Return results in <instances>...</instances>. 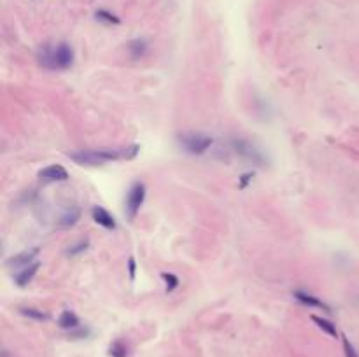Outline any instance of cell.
Instances as JSON below:
<instances>
[{
	"mask_svg": "<svg viewBox=\"0 0 359 357\" xmlns=\"http://www.w3.org/2000/svg\"><path fill=\"white\" fill-rule=\"evenodd\" d=\"M140 153V146L132 144L121 149H79L72 151L67 156L74 163L81 166H102L109 161H119V159H133Z\"/></svg>",
	"mask_w": 359,
	"mask_h": 357,
	"instance_id": "6da1fadb",
	"label": "cell"
},
{
	"mask_svg": "<svg viewBox=\"0 0 359 357\" xmlns=\"http://www.w3.org/2000/svg\"><path fill=\"white\" fill-rule=\"evenodd\" d=\"M230 146H231V149L235 151V154H238L244 161L259 166V168H265V166L268 165V158H266V154L263 153L256 144L249 142V140L240 139V137H233V139L230 140Z\"/></svg>",
	"mask_w": 359,
	"mask_h": 357,
	"instance_id": "7a4b0ae2",
	"label": "cell"
},
{
	"mask_svg": "<svg viewBox=\"0 0 359 357\" xmlns=\"http://www.w3.org/2000/svg\"><path fill=\"white\" fill-rule=\"evenodd\" d=\"M177 144L188 154L200 156L211 149L214 139L209 133H202V131H188V133H181L177 137Z\"/></svg>",
	"mask_w": 359,
	"mask_h": 357,
	"instance_id": "3957f363",
	"label": "cell"
},
{
	"mask_svg": "<svg viewBox=\"0 0 359 357\" xmlns=\"http://www.w3.org/2000/svg\"><path fill=\"white\" fill-rule=\"evenodd\" d=\"M146 195H147V188L144 182L135 181L130 186L127 193V200H125V215H127L130 222H133L137 219L144 201H146Z\"/></svg>",
	"mask_w": 359,
	"mask_h": 357,
	"instance_id": "277c9868",
	"label": "cell"
},
{
	"mask_svg": "<svg viewBox=\"0 0 359 357\" xmlns=\"http://www.w3.org/2000/svg\"><path fill=\"white\" fill-rule=\"evenodd\" d=\"M74 65V51L70 44L58 42L53 48V67L55 70H68Z\"/></svg>",
	"mask_w": 359,
	"mask_h": 357,
	"instance_id": "5b68a950",
	"label": "cell"
},
{
	"mask_svg": "<svg viewBox=\"0 0 359 357\" xmlns=\"http://www.w3.org/2000/svg\"><path fill=\"white\" fill-rule=\"evenodd\" d=\"M293 296H295V299H296L298 303H301V305L310 306V308H321V310H324V312L331 314V306L326 305V303H324L323 299L317 298V296L310 294L308 291H305V289H296L295 292H293Z\"/></svg>",
	"mask_w": 359,
	"mask_h": 357,
	"instance_id": "8992f818",
	"label": "cell"
},
{
	"mask_svg": "<svg viewBox=\"0 0 359 357\" xmlns=\"http://www.w3.org/2000/svg\"><path fill=\"white\" fill-rule=\"evenodd\" d=\"M39 252H41L39 247L23 250V252L13 256L11 259H7V266H11V268H26V266H30L32 263H35V257L39 256Z\"/></svg>",
	"mask_w": 359,
	"mask_h": 357,
	"instance_id": "52a82bcc",
	"label": "cell"
},
{
	"mask_svg": "<svg viewBox=\"0 0 359 357\" xmlns=\"http://www.w3.org/2000/svg\"><path fill=\"white\" fill-rule=\"evenodd\" d=\"M39 178L46 182H65L68 181V172L62 165H49L39 172Z\"/></svg>",
	"mask_w": 359,
	"mask_h": 357,
	"instance_id": "ba28073f",
	"label": "cell"
},
{
	"mask_svg": "<svg viewBox=\"0 0 359 357\" xmlns=\"http://www.w3.org/2000/svg\"><path fill=\"white\" fill-rule=\"evenodd\" d=\"M91 217L93 221L98 224V226L105 228V230H116V219L110 214L109 210H105L104 207H93L91 208Z\"/></svg>",
	"mask_w": 359,
	"mask_h": 357,
	"instance_id": "9c48e42d",
	"label": "cell"
},
{
	"mask_svg": "<svg viewBox=\"0 0 359 357\" xmlns=\"http://www.w3.org/2000/svg\"><path fill=\"white\" fill-rule=\"evenodd\" d=\"M39 270H41V263H39V261L32 263L30 266L23 268V272H20L18 275H14V284H16L18 287H26L33 280V277L37 275V272H39Z\"/></svg>",
	"mask_w": 359,
	"mask_h": 357,
	"instance_id": "30bf717a",
	"label": "cell"
},
{
	"mask_svg": "<svg viewBox=\"0 0 359 357\" xmlns=\"http://www.w3.org/2000/svg\"><path fill=\"white\" fill-rule=\"evenodd\" d=\"M149 51V40L144 39V37H137V39H132L128 42V53L133 60H140L147 55Z\"/></svg>",
	"mask_w": 359,
	"mask_h": 357,
	"instance_id": "8fae6325",
	"label": "cell"
},
{
	"mask_svg": "<svg viewBox=\"0 0 359 357\" xmlns=\"http://www.w3.org/2000/svg\"><path fill=\"white\" fill-rule=\"evenodd\" d=\"M79 324H81V321H79L77 314H74L72 310H63L62 314H60L58 317V326L65 331H74V329L79 328Z\"/></svg>",
	"mask_w": 359,
	"mask_h": 357,
	"instance_id": "7c38bea8",
	"label": "cell"
},
{
	"mask_svg": "<svg viewBox=\"0 0 359 357\" xmlns=\"http://www.w3.org/2000/svg\"><path fill=\"white\" fill-rule=\"evenodd\" d=\"M79 221H81V210H79L77 207H72L70 210H67L62 217L58 219V222H56V226L60 228V230H67V228H72L75 226Z\"/></svg>",
	"mask_w": 359,
	"mask_h": 357,
	"instance_id": "4fadbf2b",
	"label": "cell"
},
{
	"mask_svg": "<svg viewBox=\"0 0 359 357\" xmlns=\"http://www.w3.org/2000/svg\"><path fill=\"white\" fill-rule=\"evenodd\" d=\"M53 44H44L43 48L37 51V63L46 70H55L53 67Z\"/></svg>",
	"mask_w": 359,
	"mask_h": 357,
	"instance_id": "5bb4252c",
	"label": "cell"
},
{
	"mask_svg": "<svg viewBox=\"0 0 359 357\" xmlns=\"http://www.w3.org/2000/svg\"><path fill=\"white\" fill-rule=\"evenodd\" d=\"M312 321L317 324V328L319 329H323V333H328L330 336H333V338H337L338 336V331H337V328H335V324L331 321H328L326 317H319V315H312Z\"/></svg>",
	"mask_w": 359,
	"mask_h": 357,
	"instance_id": "9a60e30c",
	"label": "cell"
},
{
	"mask_svg": "<svg viewBox=\"0 0 359 357\" xmlns=\"http://www.w3.org/2000/svg\"><path fill=\"white\" fill-rule=\"evenodd\" d=\"M95 18L100 23H104V25H121V18L107 9H97L95 11Z\"/></svg>",
	"mask_w": 359,
	"mask_h": 357,
	"instance_id": "2e32d148",
	"label": "cell"
},
{
	"mask_svg": "<svg viewBox=\"0 0 359 357\" xmlns=\"http://www.w3.org/2000/svg\"><path fill=\"white\" fill-rule=\"evenodd\" d=\"M23 317L26 319H32V321H37V322H43V321H48L49 315L43 312V310H37V308H32V306H21L20 310H18Z\"/></svg>",
	"mask_w": 359,
	"mask_h": 357,
	"instance_id": "e0dca14e",
	"label": "cell"
},
{
	"mask_svg": "<svg viewBox=\"0 0 359 357\" xmlns=\"http://www.w3.org/2000/svg\"><path fill=\"white\" fill-rule=\"evenodd\" d=\"M88 247H90V238H83V240H77L75 244L68 245L67 250H65V254H67V256H70V257L79 256V254L86 252Z\"/></svg>",
	"mask_w": 359,
	"mask_h": 357,
	"instance_id": "ac0fdd59",
	"label": "cell"
},
{
	"mask_svg": "<svg viewBox=\"0 0 359 357\" xmlns=\"http://www.w3.org/2000/svg\"><path fill=\"white\" fill-rule=\"evenodd\" d=\"M109 355L110 357H128V347L123 340H116L110 343L109 347Z\"/></svg>",
	"mask_w": 359,
	"mask_h": 357,
	"instance_id": "d6986e66",
	"label": "cell"
},
{
	"mask_svg": "<svg viewBox=\"0 0 359 357\" xmlns=\"http://www.w3.org/2000/svg\"><path fill=\"white\" fill-rule=\"evenodd\" d=\"M162 279H163V282H165V291L167 292H174L179 287V284H181L179 277L175 275V273H170V272L162 273Z\"/></svg>",
	"mask_w": 359,
	"mask_h": 357,
	"instance_id": "ffe728a7",
	"label": "cell"
},
{
	"mask_svg": "<svg viewBox=\"0 0 359 357\" xmlns=\"http://www.w3.org/2000/svg\"><path fill=\"white\" fill-rule=\"evenodd\" d=\"M342 345H343V354H345V357H359L357 350L354 348V345L350 343V340L345 335H342Z\"/></svg>",
	"mask_w": 359,
	"mask_h": 357,
	"instance_id": "44dd1931",
	"label": "cell"
},
{
	"mask_svg": "<svg viewBox=\"0 0 359 357\" xmlns=\"http://www.w3.org/2000/svg\"><path fill=\"white\" fill-rule=\"evenodd\" d=\"M254 170H251V172H244L242 175L238 177V189H246L247 186L253 182V178H254Z\"/></svg>",
	"mask_w": 359,
	"mask_h": 357,
	"instance_id": "7402d4cb",
	"label": "cell"
},
{
	"mask_svg": "<svg viewBox=\"0 0 359 357\" xmlns=\"http://www.w3.org/2000/svg\"><path fill=\"white\" fill-rule=\"evenodd\" d=\"M128 277H130V280H135V277H137V261L133 256L128 257Z\"/></svg>",
	"mask_w": 359,
	"mask_h": 357,
	"instance_id": "603a6c76",
	"label": "cell"
},
{
	"mask_svg": "<svg viewBox=\"0 0 359 357\" xmlns=\"http://www.w3.org/2000/svg\"><path fill=\"white\" fill-rule=\"evenodd\" d=\"M90 336V329H74L70 331V338L72 340H81V338H88Z\"/></svg>",
	"mask_w": 359,
	"mask_h": 357,
	"instance_id": "cb8c5ba5",
	"label": "cell"
}]
</instances>
